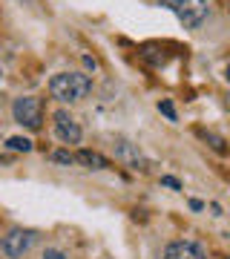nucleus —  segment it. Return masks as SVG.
I'll return each mask as SVG.
<instances>
[{
	"label": "nucleus",
	"instance_id": "nucleus-16",
	"mask_svg": "<svg viewBox=\"0 0 230 259\" xmlns=\"http://www.w3.org/2000/svg\"><path fill=\"white\" fill-rule=\"evenodd\" d=\"M224 78H227V81H230V66H227V69H224Z\"/></svg>",
	"mask_w": 230,
	"mask_h": 259
},
{
	"label": "nucleus",
	"instance_id": "nucleus-6",
	"mask_svg": "<svg viewBox=\"0 0 230 259\" xmlns=\"http://www.w3.org/2000/svg\"><path fill=\"white\" fill-rule=\"evenodd\" d=\"M164 259H207L204 256V250L196 245V242H170L164 248Z\"/></svg>",
	"mask_w": 230,
	"mask_h": 259
},
{
	"label": "nucleus",
	"instance_id": "nucleus-18",
	"mask_svg": "<svg viewBox=\"0 0 230 259\" xmlns=\"http://www.w3.org/2000/svg\"><path fill=\"white\" fill-rule=\"evenodd\" d=\"M227 6H230V3H227Z\"/></svg>",
	"mask_w": 230,
	"mask_h": 259
},
{
	"label": "nucleus",
	"instance_id": "nucleus-12",
	"mask_svg": "<svg viewBox=\"0 0 230 259\" xmlns=\"http://www.w3.org/2000/svg\"><path fill=\"white\" fill-rule=\"evenodd\" d=\"M52 158H55L58 164H72L75 161V156L69 153V150H58V153H52Z\"/></svg>",
	"mask_w": 230,
	"mask_h": 259
},
{
	"label": "nucleus",
	"instance_id": "nucleus-14",
	"mask_svg": "<svg viewBox=\"0 0 230 259\" xmlns=\"http://www.w3.org/2000/svg\"><path fill=\"white\" fill-rule=\"evenodd\" d=\"M43 259H69V256H66L64 250H58V248H49V250L43 253Z\"/></svg>",
	"mask_w": 230,
	"mask_h": 259
},
{
	"label": "nucleus",
	"instance_id": "nucleus-11",
	"mask_svg": "<svg viewBox=\"0 0 230 259\" xmlns=\"http://www.w3.org/2000/svg\"><path fill=\"white\" fill-rule=\"evenodd\" d=\"M158 112H164L167 121H178V115H175V107L170 101H158Z\"/></svg>",
	"mask_w": 230,
	"mask_h": 259
},
{
	"label": "nucleus",
	"instance_id": "nucleus-9",
	"mask_svg": "<svg viewBox=\"0 0 230 259\" xmlns=\"http://www.w3.org/2000/svg\"><path fill=\"white\" fill-rule=\"evenodd\" d=\"M199 136H202L207 144H210L219 156H227V144H224V139H219V136H213V133H204V130H199Z\"/></svg>",
	"mask_w": 230,
	"mask_h": 259
},
{
	"label": "nucleus",
	"instance_id": "nucleus-7",
	"mask_svg": "<svg viewBox=\"0 0 230 259\" xmlns=\"http://www.w3.org/2000/svg\"><path fill=\"white\" fill-rule=\"evenodd\" d=\"M118 156L124 158L127 164H132V167H135V170H150L147 158L141 156V153H138V150L132 147V144H127V141H121V144H118Z\"/></svg>",
	"mask_w": 230,
	"mask_h": 259
},
{
	"label": "nucleus",
	"instance_id": "nucleus-13",
	"mask_svg": "<svg viewBox=\"0 0 230 259\" xmlns=\"http://www.w3.org/2000/svg\"><path fill=\"white\" fill-rule=\"evenodd\" d=\"M161 185H164V187H170V190H181V185H178V179H173V176H161Z\"/></svg>",
	"mask_w": 230,
	"mask_h": 259
},
{
	"label": "nucleus",
	"instance_id": "nucleus-17",
	"mask_svg": "<svg viewBox=\"0 0 230 259\" xmlns=\"http://www.w3.org/2000/svg\"><path fill=\"white\" fill-rule=\"evenodd\" d=\"M227 110H230V95H227Z\"/></svg>",
	"mask_w": 230,
	"mask_h": 259
},
{
	"label": "nucleus",
	"instance_id": "nucleus-15",
	"mask_svg": "<svg viewBox=\"0 0 230 259\" xmlns=\"http://www.w3.org/2000/svg\"><path fill=\"white\" fill-rule=\"evenodd\" d=\"M202 207H204V204L199 202V199H193V202H190V210H202Z\"/></svg>",
	"mask_w": 230,
	"mask_h": 259
},
{
	"label": "nucleus",
	"instance_id": "nucleus-1",
	"mask_svg": "<svg viewBox=\"0 0 230 259\" xmlns=\"http://www.w3.org/2000/svg\"><path fill=\"white\" fill-rule=\"evenodd\" d=\"M92 93V78L83 72H58L49 81V95L61 104H75Z\"/></svg>",
	"mask_w": 230,
	"mask_h": 259
},
{
	"label": "nucleus",
	"instance_id": "nucleus-19",
	"mask_svg": "<svg viewBox=\"0 0 230 259\" xmlns=\"http://www.w3.org/2000/svg\"><path fill=\"white\" fill-rule=\"evenodd\" d=\"M227 259H230V256H227Z\"/></svg>",
	"mask_w": 230,
	"mask_h": 259
},
{
	"label": "nucleus",
	"instance_id": "nucleus-2",
	"mask_svg": "<svg viewBox=\"0 0 230 259\" xmlns=\"http://www.w3.org/2000/svg\"><path fill=\"white\" fill-rule=\"evenodd\" d=\"M158 6L170 9L184 29H199L207 20V0H158Z\"/></svg>",
	"mask_w": 230,
	"mask_h": 259
},
{
	"label": "nucleus",
	"instance_id": "nucleus-4",
	"mask_svg": "<svg viewBox=\"0 0 230 259\" xmlns=\"http://www.w3.org/2000/svg\"><path fill=\"white\" fill-rule=\"evenodd\" d=\"M32 242H35V233L32 231H12L9 236H3L0 250H3L9 259H20L29 248H32Z\"/></svg>",
	"mask_w": 230,
	"mask_h": 259
},
{
	"label": "nucleus",
	"instance_id": "nucleus-8",
	"mask_svg": "<svg viewBox=\"0 0 230 259\" xmlns=\"http://www.w3.org/2000/svg\"><path fill=\"white\" fill-rule=\"evenodd\" d=\"M75 161H81L83 167H92V170H107V167H110V161H107L101 153H95V150H81V153L75 156Z\"/></svg>",
	"mask_w": 230,
	"mask_h": 259
},
{
	"label": "nucleus",
	"instance_id": "nucleus-10",
	"mask_svg": "<svg viewBox=\"0 0 230 259\" xmlns=\"http://www.w3.org/2000/svg\"><path fill=\"white\" fill-rule=\"evenodd\" d=\"M6 147H9V150H18V153H29V150H32V141L23 139V136H12V139L6 141Z\"/></svg>",
	"mask_w": 230,
	"mask_h": 259
},
{
	"label": "nucleus",
	"instance_id": "nucleus-3",
	"mask_svg": "<svg viewBox=\"0 0 230 259\" xmlns=\"http://www.w3.org/2000/svg\"><path fill=\"white\" fill-rule=\"evenodd\" d=\"M12 115L20 127L26 130H40L43 124V101L37 95H23V98H15L12 104Z\"/></svg>",
	"mask_w": 230,
	"mask_h": 259
},
{
	"label": "nucleus",
	"instance_id": "nucleus-5",
	"mask_svg": "<svg viewBox=\"0 0 230 259\" xmlns=\"http://www.w3.org/2000/svg\"><path fill=\"white\" fill-rule=\"evenodd\" d=\"M52 118H55L52 121V124H55V136L64 141V144H78V141H81V127H78V121H75L66 110H58Z\"/></svg>",
	"mask_w": 230,
	"mask_h": 259
}]
</instances>
